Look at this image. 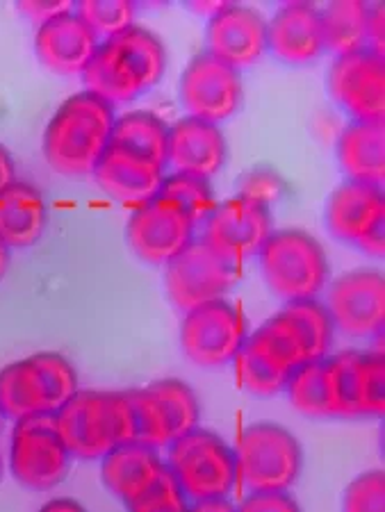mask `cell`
<instances>
[{
  "label": "cell",
  "mask_w": 385,
  "mask_h": 512,
  "mask_svg": "<svg viewBox=\"0 0 385 512\" xmlns=\"http://www.w3.org/2000/svg\"><path fill=\"white\" fill-rule=\"evenodd\" d=\"M281 189H283V183L276 173L267 171V169H258L244 178L240 196L249 198V201H256L260 205H267L269 208V203L274 201Z\"/></svg>",
  "instance_id": "35"
},
{
  "label": "cell",
  "mask_w": 385,
  "mask_h": 512,
  "mask_svg": "<svg viewBox=\"0 0 385 512\" xmlns=\"http://www.w3.org/2000/svg\"><path fill=\"white\" fill-rule=\"evenodd\" d=\"M326 312L333 328L349 337H374L385 326V280L374 269L342 274L329 289Z\"/></svg>",
  "instance_id": "18"
},
{
  "label": "cell",
  "mask_w": 385,
  "mask_h": 512,
  "mask_svg": "<svg viewBox=\"0 0 385 512\" xmlns=\"http://www.w3.org/2000/svg\"><path fill=\"white\" fill-rule=\"evenodd\" d=\"M94 178L98 187L114 201L139 208L158 196L162 180H165V167L110 144L101 162L96 164Z\"/></svg>",
  "instance_id": "24"
},
{
  "label": "cell",
  "mask_w": 385,
  "mask_h": 512,
  "mask_svg": "<svg viewBox=\"0 0 385 512\" xmlns=\"http://www.w3.org/2000/svg\"><path fill=\"white\" fill-rule=\"evenodd\" d=\"M329 92L360 123L385 121V57L370 48L338 55L329 71Z\"/></svg>",
  "instance_id": "17"
},
{
  "label": "cell",
  "mask_w": 385,
  "mask_h": 512,
  "mask_svg": "<svg viewBox=\"0 0 385 512\" xmlns=\"http://www.w3.org/2000/svg\"><path fill=\"white\" fill-rule=\"evenodd\" d=\"M342 512H385V474L381 469L356 476L344 490Z\"/></svg>",
  "instance_id": "33"
},
{
  "label": "cell",
  "mask_w": 385,
  "mask_h": 512,
  "mask_svg": "<svg viewBox=\"0 0 385 512\" xmlns=\"http://www.w3.org/2000/svg\"><path fill=\"white\" fill-rule=\"evenodd\" d=\"M267 51L285 64L301 66L324 53L322 12L310 3H290L267 21Z\"/></svg>",
  "instance_id": "23"
},
{
  "label": "cell",
  "mask_w": 385,
  "mask_h": 512,
  "mask_svg": "<svg viewBox=\"0 0 385 512\" xmlns=\"http://www.w3.org/2000/svg\"><path fill=\"white\" fill-rule=\"evenodd\" d=\"M338 419L381 417L385 412V362L381 351L347 349L326 358Z\"/></svg>",
  "instance_id": "15"
},
{
  "label": "cell",
  "mask_w": 385,
  "mask_h": 512,
  "mask_svg": "<svg viewBox=\"0 0 385 512\" xmlns=\"http://www.w3.org/2000/svg\"><path fill=\"white\" fill-rule=\"evenodd\" d=\"M167 472V462L160 458L158 449L139 442L124 444L101 460L103 485L126 506L146 497Z\"/></svg>",
  "instance_id": "25"
},
{
  "label": "cell",
  "mask_w": 385,
  "mask_h": 512,
  "mask_svg": "<svg viewBox=\"0 0 385 512\" xmlns=\"http://www.w3.org/2000/svg\"><path fill=\"white\" fill-rule=\"evenodd\" d=\"M228 3H192V10L196 12H208L210 16H215L217 12L224 10Z\"/></svg>",
  "instance_id": "42"
},
{
  "label": "cell",
  "mask_w": 385,
  "mask_h": 512,
  "mask_svg": "<svg viewBox=\"0 0 385 512\" xmlns=\"http://www.w3.org/2000/svg\"><path fill=\"white\" fill-rule=\"evenodd\" d=\"M367 7L363 0H338L322 12L324 48L338 55L363 51L367 44Z\"/></svg>",
  "instance_id": "30"
},
{
  "label": "cell",
  "mask_w": 385,
  "mask_h": 512,
  "mask_svg": "<svg viewBox=\"0 0 385 512\" xmlns=\"http://www.w3.org/2000/svg\"><path fill=\"white\" fill-rule=\"evenodd\" d=\"M53 419L64 447L78 460H103L114 449L135 442L126 392L78 390Z\"/></svg>",
  "instance_id": "4"
},
{
  "label": "cell",
  "mask_w": 385,
  "mask_h": 512,
  "mask_svg": "<svg viewBox=\"0 0 385 512\" xmlns=\"http://www.w3.org/2000/svg\"><path fill=\"white\" fill-rule=\"evenodd\" d=\"M272 233V214L267 205L235 196L226 203H217V208L203 221L201 242L226 260L242 264V260L262 249Z\"/></svg>",
  "instance_id": "19"
},
{
  "label": "cell",
  "mask_w": 385,
  "mask_h": 512,
  "mask_svg": "<svg viewBox=\"0 0 385 512\" xmlns=\"http://www.w3.org/2000/svg\"><path fill=\"white\" fill-rule=\"evenodd\" d=\"M333 321L324 303L297 301L249 333L237 353V376L247 392L274 396L285 390L294 371L324 360L333 344Z\"/></svg>",
  "instance_id": "1"
},
{
  "label": "cell",
  "mask_w": 385,
  "mask_h": 512,
  "mask_svg": "<svg viewBox=\"0 0 385 512\" xmlns=\"http://www.w3.org/2000/svg\"><path fill=\"white\" fill-rule=\"evenodd\" d=\"M267 287L285 303L313 301L329 283V258L317 239L299 228L278 230L258 251Z\"/></svg>",
  "instance_id": "6"
},
{
  "label": "cell",
  "mask_w": 385,
  "mask_h": 512,
  "mask_svg": "<svg viewBox=\"0 0 385 512\" xmlns=\"http://www.w3.org/2000/svg\"><path fill=\"white\" fill-rule=\"evenodd\" d=\"M237 478L251 492H288L303 469L297 437L274 421H256L237 440Z\"/></svg>",
  "instance_id": "8"
},
{
  "label": "cell",
  "mask_w": 385,
  "mask_h": 512,
  "mask_svg": "<svg viewBox=\"0 0 385 512\" xmlns=\"http://www.w3.org/2000/svg\"><path fill=\"white\" fill-rule=\"evenodd\" d=\"M190 512H237V508L228 499H212V501L192 503Z\"/></svg>",
  "instance_id": "41"
},
{
  "label": "cell",
  "mask_w": 385,
  "mask_h": 512,
  "mask_svg": "<svg viewBox=\"0 0 385 512\" xmlns=\"http://www.w3.org/2000/svg\"><path fill=\"white\" fill-rule=\"evenodd\" d=\"M16 180V171H14V160L7 148L0 144V192L5 187H10Z\"/></svg>",
  "instance_id": "39"
},
{
  "label": "cell",
  "mask_w": 385,
  "mask_h": 512,
  "mask_svg": "<svg viewBox=\"0 0 385 512\" xmlns=\"http://www.w3.org/2000/svg\"><path fill=\"white\" fill-rule=\"evenodd\" d=\"M244 98L240 71L208 51L196 55L180 76V101L187 117L219 126L235 117Z\"/></svg>",
  "instance_id": "14"
},
{
  "label": "cell",
  "mask_w": 385,
  "mask_h": 512,
  "mask_svg": "<svg viewBox=\"0 0 385 512\" xmlns=\"http://www.w3.org/2000/svg\"><path fill=\"white\" fill-rule=\"evenodd\" d=\"M228 142L219 126L185 117L169 126L167 164L180 176L210 180L224 169Z\"/></svg>",
  "instance_id": "21"
},
{
  "label": "cell",
  "mask_w": 385,
  "mask_h": 512,
  "mask_svg": "<svg viewBox=\"0 0 385 512\" xmlns=\"http://www.w3.org/2000/svg\"><path fill=\"white\" fill-rule=\"evenodd\" d=\"M158 194L167 196L169 201H174L178 208L194 221L196 226L203 224V221L210 217V212L217 208L210 180L180 176V173H174V176L162 180V187Z\"/></svg>",
  "instance_id": "32"
},
{
  "label": "cell",
  "mask_w": 385,
  "mask_h": 512,
  "mask_svg": "<svg viewBox=\"0 0 385 512\" xmlns=\"http://www.w3.org/2000/svg\"><path fill=\"white\" fill-rule=\"evenodd\" d=\"M39 512H89L83 503L69 497H60V499H51L46 501Z\"/></svg>",
  "instance_id": "40"
},
{
  "label": "cell",
  "mask_w": 385,
  "mask_h": 512,
  "mask_svg": "<svg viewBox=\"0 0 385 512\" xmlns=\"http://www.w3.org/2000/svg\"><path fill=\"white\" fill-rule=\"evenodd\" d=\"M196 224L167 196H155L133 212L126 239L139 260L169 264L194 242Z\"/></svg>",
  "instance_id": "16"
},
{
  "label": "cell",
  "mask_w": 385,
  "mask_h": 512,
  "mask_svg": "<svg viewBox=\"0 0 385 512\" xmlns=\"http://www.w3.org/2000/svg\"><path fill=\"white\" fill-rule=\"evenodd\" d=\"M237 512H301L290 492H251Z\"/></svg>",
  "instance_id": "36"
},
{
  "label": "cell",
  "mask_w": 385,
  "mask_h": 512,
  "mask_svg": "<svg viewBox=\"0 0 385 512\" xmlns=\"http://www.w3.org/2000/svg\"><path fill=\"white\" fill-rule=\"evenodd\" d=\"M80 390L78 371L69 358L39 351L0 369V415L21 421L55 415Z\"/></svg>",
  "instance_id": "5"
},
{
  "label": "cell",
  "mask_w": 385,
  "mask_h": 512,
  "mask_svg": "<svg viewBox=\"0 0 385 512\" xmlns=\"http://www.w3.org/2000/svg\"><path fill=\"white\" fill-rule=\"evenodd\" d=\"M48 205L35 185L14 180L0 192V239L7 249H28L42 239Z\"/></svg>",
  "instance_id": "26"
},
{
  "label": "cell",
  "mask_w": 385,
  "mask_h": 512,
  "mask_svg": "<svg viewBox=\"0 0 385 512\" xmlns=\"http://www.w3.org/2000/svg\"><path fill=\"white\" fill-rule=\"evenodd\" d=\"M128 512H190V503L185 501L174 478L167 472L146 497L128 506Z\"/></svg>",
  "instance_id": "34"
},
{
  "label": "cell",
  "mask_w": 385,
  "mask_h": 512,
  "mask_svg": "<svg viewBox=\"0 0 385 512\" xmlns=\"http://www.w3.org/2000/svg\"><path fill=\"white\" fill-rule=\"evenodd\" d=\"M240 278V264L212 251L206 242H192L167 264L165 287L171 303L183 312L224 299Z\"/></svg>",
  "instance_id": "12"
},
{
  "label": "cell",
  "mask_w": 385,
  "mask_h": 512,
  "mask_svg": "<svg viewBox=\"0 0 385 512\" xmlns=\"http://www.w3.org/2000/svg\"><path fill=\"white\" fill-rule=\"evenodd\" d=\"M7 269H10V249L3 244V239H0V280L5 278Z\"/></svg>",
  "instance_id": "43"
},
{
  "label": "cell",
  "mask_w": 385,
  "mask_h": 512,
  "mask_svg": "<svg viewBox=\"0 0 385 512\" xmlns=\"http://www.w3.org/2000/svg\"><path fill=\"white\" fill-rule=\"evenodd\" d=\"M167 142L169 126L158 114L149 110L126 112L114 121L112 128V146L124 148L135 155L151 160L160 167L167 164Z\"/></svg>",
  "instance_id": "28"
},
{
  "label": "cell",
  "mask_w": 385,
  "mask_h": 512,
  "mask_svg": "<svg viewBox=\"0 0 385 512\" xmlns=\"http://www.w3.org/2000/svg\"><path fill=\"white\" fill-rule=\"evenodd\" d=\"M3 474H5V467H3V458H0V481H3Z\"/></svg>",
  "instance_id": "44"
},
{
  "label": "cell",
  "mask_w": 385,
  "mask_h": 512,
  "mask_svg": "<svg viewBox=\"0 0 385 512\" xmlns=\"http://www.w3.org/2000/svg\"><path fill=\"white\" fill-rule=\"evenodd\" d=\"M249 330L244 315L231 301L219 299L185 312L180 346L187 360L203 369L224 367L237 358Z\"/></svg>",
  "instance_id": "11"
},
{
  "label": "cell",
  "mask_w": 385,
  "mask_h": 512,
  "mask_svg": "<svg viewBox=\"0 0 385 512\" xmlns=\"http://www.w3.org/2000/svg\"><path fill=\"white\" fill-rule=\"evenodd\" d=\"M167 469L185 501L228 499L237 481L235 451L224 437L194 428L169 447Z\"/></svg>",
  "instance_id": "7"
},
{
  "label": "cell",
  "mask_w": 385,
  "mask_h": 512,
  "mask_svg": "<svg viewBox=\"0 0 385 512\" xmlns=\"http://www.w3.org/2000/svg\"><path fill=\"white\" fill-rule=\"evenodd\" d=\"M71 453L60 440L53 415L14 421L10 440V472L32 492H48L69 474Z\"/></svg>",
  "instance_id": "10"
},
{
  "label": "cell",
  "mask_w": 385,
  "mask_h": 512,
  "mask_svg": "<svg viewBox=\"0 0 385 512\" xmlns=\"http://www.w3.org/2000/svg\"><path fill=\"white\" fill-rule=\"evenodd\" d=\"M167 69V48L155 32L130 26L98 44L83 71L85 89L110 105L130 103L158 85Z\"/></svg>",
  "instance_id": "2"
},
{
  "label": "cell",
  "mask_w": 385,
  "mask_h": 512,
  "mask_svg": "<svg viewBox=\"0 0 385 512\" xmlns=\"http://www.w3.org/2000/svg\"><path fill=\"white\" fill-rule=\"evenodd\" d=\"M208 53L233 69L256 64L267 53V21L247 5H231L208 19Z\"/></svg>",
  "instance_id": "20"
},
{
  "label": "cell",
  "mask_w": 385,
  "mask_h": 512,
  "mask_svg": "<svg viewBox=\"0 0 385 512\" xmlns=\"http://www.w3.org/2000/svg\"><path fill=\"white\" fill-rule=\"evenodd\" d=\"M338 162L351 183L383 187L385 123L351 121L338 137Z\"/></svg>",
  "instance_id": "27"
},
{
  "label": "cell",
  "mask_w": 385,
  "mask_h": 512,
  "mask_svg": "<svg viewBox=\"0 0 385 512\" xmlns=\"http://www.w3.org/2000/svg\"><path fill=\"white\" fill-rule=\"evenodd\" d=\"M114 105L92 92L69 96L44 130V158L60 176L94 173L112 142Z\"/></svg>",
  "instance_id": "3"
},
{
  "label": "cell",
  "mask_w": 385,
  "mask_h": 512,
  "mask_svg": "<svg viewBox=\"0 0 385 512\" xmlns=\"http://www.w3.org/2000/svg\"><path fill=\"white\" fill-rule=\"evenodd\" d=\"M0 426H3V415H0Z\"/></svg>",
  "instance_id": "45"
},
{
  "label": "cell",
  "mask_w": 385,
  "mask_h": 512,
  "mask_svg": "<svg viewBox=\"0 0 385 512\" xmlns=\"http://www.w3.org/2000/svg\"><path fill=\"white\" fill-rule=\"evenodd\" d=\"M101 41L76 12H67L37 28L35 51L39 62L60 76H83Z\"/></svg>",
  "instance_id": "22"
},
{
  "label": "cell",
  "mask_w": 385,
  "mask_h": 512,
  "mask_svg": "<svg viewBox=\"0 0 385 512\" xmlns=\"http://www.w3.org/2000/svg\"><path fill=\"white\" fill-rule=\"evenodd\" d=\"M326 226L340 242L383 258L385 253V194L383 187L365 183L340 185L326 203Z\"/></svg>",
  "instance_id": "13"
},
{
  "label": "cell",
  "mask_w": 385,
  "mask_h": 512,
  "mask_svg": "<svg viewBox=\"0 0 385 512\" xmlns=\"http://www.w3.org/2000/svg\"><path fill=\"white\" fill-rule=\"evenodd\" d=\"M19 10L30 21H35L39 28L46 21L55 19V16L71 12V3L69 0H23V3H19Z\"/></svg>",
  "instance_id": "37"
},
{
  "label": "cell",
  "mask_w": 385,
  "mask_h": 512,
  "mask_svg": "<svg viewBox=\"0 0 385 512\" xmlns=\"http://www.w3.org/2000/svg\"><path fill=\"white\" fill-rule=\"evenodd\" d=\"M383 41H385V7L376 5V7H370V14H367V44H370V51L385 57Z\"/></svg>",
  "instance_id": "38"
},
{
  "label": "cell",
  "mask_w": 385,
  "mask_h": 512,
  "mask_svg": "<svg viewBox=\"0 0 385 512\" xmlns=\"http://www.w3.org/2000/svg\"><path fill=\"white\" fill-rule=\"evenodd\" d=\"M326 358L297 369L290 376L288 385H285L292 408L313 419H338V415H335L331 371Z\"/></svg>",
  "instance_id": "29"
},
{
  "label": "cell",
  "mask_w": 385,
  "mask_h": 512,
  "mask_svg": "<svg viewBox=\"0 0 385 512\" xmlns=\"http://www.w3.org/2000/svg\"><path fill=\"white\" fill-rule=\"evenodd\" d=\"M76 14L98 41L110 39L135 26V3L130 0H80Z\"/></svg>",
  "instance_id": "31"
},
{
  "label": "cell",
  "mask_w": 385,
  "mask_h": 512,
  "mask_svg": "<svg viewBox=\"0 0 385 512\" xmlns=\"http://www.w3.org/2000/svg\"><path fill=\"white\" fill-rule=\"evenodd\" d=\"M130 412L135 424V442L151 449L171 447L180 437L199 428V399L178 378L155 381L139 390H128Z\"/></svg>",
  "instance_id": "9"
}]
</instances>
